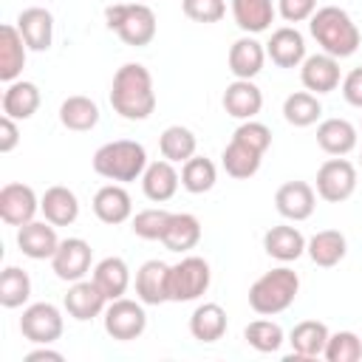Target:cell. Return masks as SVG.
<instances>
[{"instance_id":"cell-13","label":"cell","mask_w":362,"mask_h":362,"mask_svg":"<svg viewBox=\"0 0 362 362\" xmlns=\"http://www.w3.org/2000/svg\"><path fill=\"white\" fill-rule=\"evenodd\" d=\"M300 79H303V88L317 93V96L320 93H331L339 85V59L325 54V51L322 54H311L300 65Z\"/></svg>"},{"instance_id":"cell-42","label":"cell","mask_w":362,"mask_h":362,"mask_svg":"<svg viewBox=\"0 0 362 362\" xmlns=\"http://www.w3.org/2000/svg\"><path fill=\"white\" fill-rule=\"evenodd\" d=\"M167 221H170V212L167 209L150 206V209H141V212L133 215L130 229L141 240H161L164 238V229H167Z\"/></svg>"},{"instance_id":"cell-41","label":"cell","mask_w":362,"mask_h":362,"mask_svg":"<svg viewBox=\"0 0 362 362\" xmlns=\"http://www.w3.org/2000/svg\"><path fill=\"white\" fill-rule=\"evenodd\" d=\"M322 356L328 362H359L362 359V339L354 331H337L328 337Z\"/></svg>"},{"instance_id":"cell-14","label":"cell","mask_w":362,"mask_h":362,"mask_svg":"<svg viewBox=\"0 0 362 362\" xmlns=\"http://www.w3.org/2000/svg\"><path fill=\"white\" fill-rule=\"evenodd\" d=\"M107 303H110V300L102 294V288L93 283V277H90V280H76V283H71V288H68V294H65V311H68L74 320H79V322H88V320L105 314Z\"/></svg>"},{"instance_id":"cell-29","label":"cell","mask_w":362,"mask_h":362,"mask_svg":"<svg viewBox=\"0 0 362 362\" xmlns=\"http://www.w3.org/2000/svg\"><path fill=\"white\" fill-rule=\"evenodd\" d=\"M317 144L328 156H348L356 147V127L348 119H325L317 127Z\"/></svg>"},{"instance_id":"cell-6","label":"cell","mask_w":362,"mask_h":362,"mask_svg":"<svg viewBox=\"0 0 362 362\" xmlns=\"http://www.w3.org/2000/svg\"><path fill=\"white\" fill-rule=\"evenodd\" d=\"M212 272L204 257H181L175 266H170V300L173 303H192L209 288Z\"/></svg>"},{"instance_id":"cell-39","label":"cell","mask_w":362,"mask_h":362,"mask_svg":"<svg viewBox=\"0 0 362 362\" xmlns=\"http://www.w3.org/2000/svg\"><path fill=\"white\" fill-rule=\"evenodd\" d=\"M31 297V277L20 266H6L0 274V305L20 308Z\"/></svg>"},{"instance_id":"cell-34","label":"cell","mask_w":362,"mask_h":362,"mask_svg":"<svg viewBox=\"0 0 362 362\" xmlns=\"http://www.w3.org/2000/svg\"><path fill=\"white\" fill-rule=\"evenodd\" d=\"M59 122H62V127H68L74 133L93 130L99 124V105L88 96H68L59 105Z\"/></svg>"},{"instance_id":"cell-33","label":"cell","mask_w":362,"mask_h":362,"mask_svg":"<svg viewBox=\"0 0 362 362\" xmlns=\"http://www.w3.org/2000/svg\"><path fill=\"white\" fill-rule=\"evenodd\" d=\"M189 334L198 342H218L226 334V311L218 303H204L189 317Z\"/></svg>"},{"instance_id":"cell-27","label":"cell","mask_w":362,"mask_h":362,"mask_svg":"<svg viewBox=\"0 0 362 362\" xmlns=\"http://www.w3.org/2000/svg\"><path fill=\"white\" fill-rule=\"evenodd\" d=\"M40 107V88L34 82H25V79H14L8 82V88L3 90V116H11V119H31Z\"/></svg>"},{"instance_id":"cell-37","label":"cell","mask_w":362,"mask_h":362,"mask_svg":"<svg viewBox=\"0 0 362 362\" xmlns=\"http://www.w3.org/2000/svg\"><path fill=\"white\" fill-rule=\"evenodd\" d=\"M322 116V102L311 90H297L283 102V119L291 127H311Z\"/></svg>"},{"instance_id":"cell-46","label":"cell","mask_w":362,"mask_h":362,"mask_svg":"<svg viewBox=\"0 0 362 362\" xmlns=\"http://www.w3.org/2000/svg\"><path fill=\"white\" fill-rule=\"evenodd\" d=\"M342 96H345L348 105L362 107V65L354 68V71L342 79Z\"/></svg>"},{"instance_id":"cell-1","label":"cell","mask_w":362,"mask_h":362,"mask_svg":"<svg viewBox=\"0 0 362 362\" xmlns=\"http://www.w3.org/2000/svg\"><path fill=\"white\" fill-rule=\"evenodd\" d=\"M110 105L127 122H144L156 110V90L153 76L144 65L127 62L113 74L110 85Z\"/></svg>"},{"instance_id":"cell-7","label":"cell","mask_w":362,"mask_h":362,"mask_svg":"<svg viewBox=\"0 0 362 362\" xmlns=\"http://www.w3.org/2000/svg\"><path fill=\"white\" fill-rule=\"evenodd\" d=\"M105 331L119 339V342H130V339H139L147 328V314H144V303L139 300H127V297H119V300H110L105 314Z\"/></svg>"},{"instance_id":"cell-38","label":"cell","mask_w":362,"mask_h":362,"mask_svg":"<svg viewBox=\"0 0 362 362\" xmlns=\"http://www.w3.org/2000/svg\"><path fill=\"white\" fill-rule=\"evenodd\" d=\"M215 181H218V170H215V164L209 158L192 156V158L184 161V167H181V187L187 192L204 195V192H209L215 187Z\"/></svg>"},{"instance_id":"cell-9","label":"cell","mask_w":362,"mask_h":362,"mask_svg":"<svg viewBox=\"0 0 362 362\" xmlns=\"http://www.w3.org/2000/svg\"><path fill=\"white\" fill-rule=\"evenodd\" d=\"M62 314L54 303H31L20 317V334L34 345H51L62 337Z\"/></svg>"},{"instance_id":"cell-20","label":"cell","mask_w":362,"mask_h":362,"mask_svg":"<svg viewBox=\"0 0 362 362\" xmlns=\"http://www.w3.org/2000/svg\"><path fill=\"white\" fill-rule=\"evenodd\" d=\"M226 62H229V71H232L235 79H255V76L263 71L266 48H263L252 34H243L240 40L232 42Z\"/></svg>"},{"instance_id":"cell-40","label":"cell","mask_w":362,"mask_h":362,"mask_svg":"<svg viewBox=\"0 0 362 362\" xmlns=\"http://www.w3.org/2000/svg\"><path fill=\"white\" fill-rule=\"evenodd\" d=\"M243 339L255 351H260V354H274V351H280L286 337H283V328L277 322H272V320H252L243 328Z\"/></svg>"},{"instance_id":"cell-16","label":"cell","mask_w":362,"mask_h":362,"mask_svg":"<svg viewBox=\"0 0 362 362\" xmlns=\"http://www.w3.org/2000/svg\"><path fill=\"white\" fill-rule=\"evenodd\" d=\"M274 206L286 221H305L317 206V195L305 181H286L274 192Z\"/></svg>"},{"instance_id":"cell-45","label":"cell","mask_w":362,"mask_h":362,"mask_svg":"<svg viewBox=\"0 0 362 362\" xmlns=\"http://www.w3.org/2000/svg\"><path fill=\"white\" fill-rule=\"evenodd\" d=\"M277 11L286 23H303L317 11V0H277Z\"/></svg>"},{"instance_id":"cell-48","label":"cell","mask_w":362,"mask_h":362,"mask_svg":"<svg viewBox=\"0 0 362 362\" xmlns=\"http://www.w3.org/2000/svg\"><path fill=\"white\" fill-rule=\"evenodd\" d=\"M62 362V354L59 351H51L48 345H42V348H37V351H31V354H25V362Z\"/></svg>"},{"instance_id":"cell-44","label":"cell","mask_w":362,"mask_h":362,"mask_svg":"<svg viewBox=\"0 0 362 362\" xmlns=\"http://www.w3.org/2000/svg\"><path fill=\"white\" fill-rule=\"evenodd\" d=\"M181 8L192 23H204V25L206 23H218L226 14V3L223 0H184Z\"/></svg>"},{"instance_id":"cell-30","label":"cell","mask_w":362,"mask_h":362,"mask_svg":"<svg viewBox=\"0 0 362 362\" xmlns=\"http://www.w3.org/2000/svg\"><path fill=\"white\" fill-rule=\"evenodd\" d=\"M305 252H308V257H311L317 266L331 269V266H337V263L345 257L348 240H345V235H342L339 229H322V232H317L314 238H308Z\"/></svg>"},{"instance_id":"cell-36","label":"cell","mask_w":362,"mask_h":362,"mask_svg":"<svg viewBox=\"0 0 362 362\" xmlns=\"http://www.w3.org/2000/svg\"><path fill=\"white\" fill-rule=\"evenodd\" d=\"M260 161H263V153H257V150H252V147H246V144H240L235 139L221 153V164H223L226 175H232L238 181L252 178L260 170Z\"/></svg>"},{"instance_id":"cell-8","label":"cell","mask_w":362,"mask_h":362,"mask_svg":"<svg viewBox=\"0 0 362 362\" xmlns=\"http://www.w3.org/2000/svg\"><path fill=\"white\" fill-rule=\"evenodd\" d=\"M356 189V167L342 158V156H334L328 158L320 170H317V195L328 204H339V201H348Z\"/></svg>"},{"instance_id":"cell-10","label":"cell","mask_w":362,"mask_h":362,"mask_svg":"<svg viewBox=\"0 0 362 362\" xmlns=\"http://www.w3.org/2000/svg\"><path fill=\"white\" fill-rule=\"evenodd\" d=\"M90 260H93V249L88 240L65 238V240H59V246L51 257V269L59 280L76 283V280H85V274L90 272Z\"/></svg>"},{"instance_id":"cell-31","label":"cell","mask_w":362,"mask_h":362,"mask_svg":"<svg viewBox=\"0 0 362 362\" xmlns=\"http://www.w3.org/2000/svg\"><path fill=\"white\" fill-rule=\"evenodd\" d=\"M232 17L243 34H260L274 20L272 0H232Z\"/></svg>"},{"instance_id":"cell-28","label":"cell","mask_w":362,"mask_h":362,"mask_svg":"<svg viewBox=\"0 0 362 362\" xmlns=\"http://www.w3.org/2000/svg\"><path fill=\"white\" fill-rule=\"evenodd\" d=\"M198 240H201V221L189 212H170L161 243L170 252H189L198 246Z\"/></svg>"},{"instance_id":"cell-25","label":"cell","mask_w":362,"mask_h":362,"mask_svg":"<svg viewBox=\"0 0 362 362\" xmlns=\"http://www.w3.org/2000/svg\"><path fill=\"white\" fill-rule=\"evenodd\" d=\"M25 40L20 34L17 25L6 23L0 28V79L8 85L14 82L20 74H23V65H25Z\"/></svg>"},{"instance_id":"cell-2","label":"cell","mask_w":362,"mask_h":362,"mask_svg":"<svg viewBox=\"0 0 362 362\" xmlns=\"http://www.w3.org/2000/svg\"><path fill=\"white\" fill-rule=\"evenodd\" d=\"M308 28H311V37L317 40V45L337 57V59H345L351 54H356L359 42H362V34L356 28V23L351 20V14L339 6H322L311 14L308 20Z\"/></svg>"},{"instance_id":"cell-3","label":"cell","mask_w":362,"mask_h":362,"mask_svg":"<svg viewBox=\"0 0 362 362\" xmlns=\"http://www.w3.org/2000/svg\"><path fill=\"white\" fill-rule=\"evenodd\" d=\"M144 170H147V150L133 139L107 141L93 153V173L107 181L127 184L141 178Z\"/></svg>"},{"instance_id":"cell-26","label":"cell","mask_w":362,"mask_h":362,"mask_svg":"<svg viewBox=\"0 0 362 362\" xmlns=\"http://www.w3.org/2000/svg\"><path fill=\"white\" fill-rule=\"evenodd\" d=\"M40 212L54 226H71L79 218V198L68 187H59V184L48 187L45 195L40 198Z\"/></svg>"},{"instance_id":"cell-19","label":"cell","mask_w":362,"mask_h":362,"mask_svg":"<svg viewBox=\"0 0 362 362\" xmlns=\"http://www.w3.org/2000/svg\"><path fill=\"white\" fill-rule=\"evenodd\" d=\"M17 28H20L23 40L31 51H48L54 42V17L42 6L23 8L17 17Z\"/></svg>"},{"instance_id":"cell-23","label":"cell","mask_w":362,"mask_h":362,"mask_svg":"<svg viewBox=\"0 0 362 362\" xmlns=\"http://www.w3.org/2000/svg\"><path fill=\"white\" fill-rule=\"evenodd\" d=\"M305 238L297 226H288V223H277L272 226L266 235H263V249L269 257L280 260V263H291L297 257H303L305 252Z\"/></svg>"},{"instance_id":"cell-22","label":"cell","mask_w":362,"mask_h":362,"mask_svg":"<svg viewBox=\"0 0 362 362\" xmlns=\"http://www.w3.org/2000/svg\"><path fill=\"white\" fill-rule=\"evenodd\" d=\"M93 215L102 221V223H124L130 215H133V201L127 195L124 187L119 184H105L102 189H96L93 195Z\"/></svg>"},{"instance_id":"cell-5","label":"cell","mask_w":362,"mask_h":362,"mask_svg":"<svg viewBox=\"0 0 362 362\" xmlns=\"http://www.w3.org/2000/svg\"><path fill=\"white\" fill-rule=\"evenodd\" d=\"M105 23L110 31L119 34L124 45L144 48L156 37V11L147 3H113L105 8Z\"/></svg>"},{"instance_id":"cell-24","label":"cell","mask_w":362,"mask_h":362,"mask_svg":"<svg viewBox=\"0 0 362 362\" xmlns=\"http://www.w3.org/2000/svg\"><path fill=\"white\" fill-rule=\"evenodd\" d=\"M328 337H331V331L320 320H303V322H297L291 328V334H288V345L294 351L291 356H297V359H317V356H322Z\"/></svg>"},{"instance_id":"cell-32","label":"cell","mask_w":362,"mask_h":362,"mask_svg":"<svg viewBox=\"0 0 362 362\" xmlns=\"http://www.w3.org/2000/svg\"><path fill=\"white\" fill-rule=\"evenodd\" d=\"M93 283L102 288L107 300H119L130 286V269L122 257H105L93 266Z\"/></svg>"},{"instance_id":"cell-43","label":"cell","mask_w":362,"mask_h":362,"mask_svg":"<svg viewBox=\"0 0 362 362\" xmlns=\"http://www.w3.org/2000/svg\"><path fill=\"white\" fill-rule=\"evenodd\" d=\"M232 139L246 144V147H252V150H257V153H266L272 147V130L263 122H255V119L240 122L238 130L232 133Z\"/></svg>"},{"instance_id":"cell-18","label":"cell","mask_w":362,"mask_h":362,"mask_svg":"<svg viewBox=\"0 0 362 362\" xmlns=\"http://www.w3.org/2000/svg\"><path fill=\"white\" fill-rule=\"evenodd\" d=\"M266 57L277 65V68H300L305 59V40L297 28L283 25L277 31H272V40L266 42Z\"/></svg>"},{"instance_id":"cell-17","label":"cell","mask_w":362,"mask_h":362,"mask_svg":"<svg viewBox=\"0 0 362 362\" xmlns=\"http://www.w3.org/2000/svg\"><path fill=\"white\" fill-rule=\"evenodd\" d=\"M221 105H223V110H226L232 119L246 122V119H255V116L260 113V107H263V93H260V88H257L252 79H235V82L226 85Z\"/></svg>"},{"instance_id":"cell-35","label":"cell","mask_w":362,"mask_h":362,"mask_svg":"<svg viewBox=\"0 0 362 362\" xmlns=\"http://www.w3.org/2000/svg\"><path fill=\"white\" fill-rule=\"evenodd\" d=\"M158 150H161V156H164L167 161L184 164L187 158L195 156L198 139H195V133H192L189 127H184V124H170V127H164V133H161V139H158Z\"/></svg>"},{"instance_id":"cell-11","label":"cell","mask_w":362,"mask_h":362,"mask_svg":"<svg viewBox=\"0 0 362 362\" xmlns=\"http://www.w3.org/2000/svg\"><path fill=\"white\" fill-rule=\"evenodd\" d=\"M40 212V198L28 184H6L0 189V218L8 226H23Z\"/></svg>"},{"instance_id":"cell-4","label":"cell","mask_w":362,"mask_h":362,"mask_svg":"<svg viewBox=\"0 0 362 362\" xmlns=\"http://www.w3.org/2000/svg\"><path fill=\"white\" fill-rule=\"evenodd\" d=\"M300 291V277L288 266H277L260 274L249 288V308L260 317H274L286 311Z\"/></svg>"},{"instance_id":"cell-21","label":"cell","mask_w":362,"mask_h":362,"mask_svg":"<svg viewBox=\"0 0 362 362\" xmlns=\"http://www.w3.org/2000/svg\"><path fill=\"white\" fill-rule=\"evenodd\" d=\"M178 184H181V175L175 173L173 161H167V158L150 161L147 170L141 173V189H144V195H147L153 204L170 201V198L175 195Z\"/></svg>"},{"instance_id":"cell-47","label":"cell","mask_w":362,"mask_h":362,"mask_svg":"<svg viewBox=\"0 0 362 362\" xmlns=\"http://www.w3.org/2000/svg\"><path fill=\"white\" fill-rule=\"evenodd\" d=\"M20 144V130H17V119L3 116L0 119V153H11Z\"/></svg>"},{"instance_id":"cell-15","label":"cell","mask_w":362,"mask_h":362,"mask_svg":"<svg viewBox=\"0 0 362 362\" xmlns=\"http://www.w3.org/2000/svg\"><path fill=\"white\" fill-rule=\"evenodd\" d=\"M136 297L144 305H161L170 300V266L164 260H147L139 266Z\"/></svg>"},{"instance_id":"cell-12","label":"cell","mask_w":362,"mask_h":362,"mask_svg":"<svg viewBox=\"0 0 362 362\" xmlns=\"http://www.w3.org/2000/svg\"><path fill=\"white\" fill-rule=\"evenodd\" d=\"M17 246L31 260H51L59 246V238L51 221H28L17 226Z\"/></svg>"},{"instance_id":"cell-49","label":"cell","mask_w":362,"mask_h":362,"mask_svg":"<svg viewBox=\"0 0 362 362\" xmlns=\"http://www.w3.org/2000/svg\"><path fill=\"white\" fill-rule=\"evenodd\" d=\"M359 164H362V156H359Z\"/></svg>"}]
</instances>
